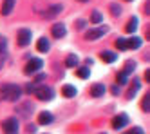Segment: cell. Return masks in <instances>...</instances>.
<instances>
[{"label": "cell", "instance_id": "obj_1", "mask_svg": "<svg viewBox=\"0 0 150 134\" xmlns=\"http://www.w3.org/2000/svg\"><path fill=\"white\" fill-rule=\"evenodd\" d=\"M0 94H2L7 102H16L20 98V94H22V89L16 83H6V85L0 87Z\"/></svg>", "mask_w": 150, "mask_h": 134}, {"label": "cell", "instance_id": "obj_2", "mask_svg": "<svg viewBox=\"0 0 150 134\" xmlns=\"http://www.w3.org/2000/svg\"><path fill=\"white\" fill-rule=\"evenodd\" d=\"M107 31H109V27H107V26H100V27L89 29L87 33H85V38H87V40H98V38H101L105 35Z\"/></svg>", "mask_w": 150, "mask_h": 134}, {"label": "cell", "instance_id": "obj_3", "mask_svg": "<svg viewBox=\"0 0 150 134\" xmlns=\"http://www.w3.org/2000/svg\"><path fill=\"white\" fill-rule=\"evenodd\" d=\"M42 65H44V62H42L40 58H31V60L25 63V69H24V73H25V74L38 73V71L42 69Z\"/></svg>", "mask_w": 150, "mask_h": 134}, {"label": "cell", "instance_id": "obj_4", "mask_svg": "<svg viewBox=\"0 0 150 134\" xmlns=\"http://www.w3.org/2000/svg\"><path fill=\"white\" fill-rule=\"evenodd\" d=\"M2 129H4L6 134H16L18 132V120L16 118H7V120H4Z\"/></svg>", "mask_w": 150, "mask_h": 134}, {"label": "cell", "instance_id": "obj_5", "mask_svg": "<svg viewBox=\"0 0 150 134\" xmlns=\"http://www.w3.org/2000/svg\"><path fill=\"white\" fill-rule=\"evenodd\" d=\"M16 42H18V46H20V47L29 46V42H31V31H29V29H18Z\"/></svg>", "mask_w": 150, "mask_h": 134}, {"label": "cell", "instance_id": "obj_6", "mask_svg": "<svg viewBox=\"0 0 150 134\" xmlns=\"http://www.w3.org/2000/svg\"><path fill=\"white\" fill-rule=\"evenodd\" d=\"M36 96L42 100V102H49V100H52V96H54V91H52L51 87H40L36 89Z\"/></svg>", "mask_w": 150, "mask_h": 134}, {"label": "cell", "instance_id": "obj_7", "mask_svg": "<svg viewBox=\"0 0 150 134\" xmlns=\"http://www.w3.org/2000/svg\"><path fill=\"white\" fill-rule=\"evenodd\" d=\"M125 125H128V116H127V114H117V116L112 120V129H116V130L123 129Z\"/></svg>", "mask_w": 150, "mask_h": 134}, {"label": "cell", "instance_id": "obj_8", "mask_svg": "<svg viewBox=\"0 0 150 134\" xmlns=\"http://www.w3.org/2000/svg\"><path fill=\"white\" fill-rule=\"evenodd\" d=\"M16 110H18V114L22 116V118H29L31 113H33V103H31V102H24V103L18 105Z\"/></svg>", "mask_w": 150, "mask_h": 134}, {"label": "cell", "instance_id": "obj_9", "mask_svg": "<svg viewBox=\"0 0 150 134\" xmlns=\"http://www.w3.org/2000/svg\"><path fill=\"white\" fill-rule=\"evenodd\" d=\"M51 33H52V36H54V38H63V36L67 35V27L63 26V24H54L52 29H51Z\"/></svg>", "mask_w": 150, "mask_h": 134}, {"label": "cell", "instance_id": "obj_10", "mask_svg": "<svg viewBox=\"0 0 150 134\" xmlns=\"http://www.w3.org/2000/svg\"><path fill=\"white\" fill-rule=\"evenodd\" d=\"M15 4H16V0H4V2H2V9H0V11H2V15H4V16L11 15Z\"/></svg>", "mask_w": 150, "mask_h": 134}, {"label": "cell", "instance_id": "obj_11", "mask_svg": "<svg viewBox=\"0 0 150 134\" xmlns=\"http://www.w3.org/2000/svg\"><path fill=\"white\" fill-rule=\"evenodd\" d=\"M6 60H7V51H6V38H4L0 40V69L4 67Z\"/></svg>", "mask_w": 150, "mask_h": 134}, {"label": "cell", "instance_id": "obj_12", "mask_svg": "<svg viewBox=\"0 0 150 134\" xmlns=\"http://www.w3.org/2000/svg\"><path fill=\"white\" fill-rule=\"evenodd\" d=\"M103 94H105V85H101V83L92 85V89H91V96L100 98V96H103Z\"/></svg>", "mask_w": 150, "mask_h": 134}, {"label": "cell", "instance_id": "obj_13", "mask_svg": "<svg viewBox=\"0 0 150 134\" xmlns=\"http://www.w3.org/2000/svg\"><path fill=\"white\" fill-rule=\"evenodd\" d=\"M62 93H63V96H67V98H74V96L78 94L76 87H72V85H63L62 87Z\"/></svg>", "mask_w": 150, "mask_h": 134}, {"label": "cell", "instance_id": "obj_14", "mask_svg": "<svg viewBox=\"0 0 150 134\" xmlns=\"http://www.w3.org/2000/svg\"><path fill=\"white\" fill-rule=\"evenodd\" d=\"M141 38H139V36H132V38H128L127 40V47H130V49H139V47H141Z\"/></svg>", "mask_w": 150, "mask_h": 134}, {"label": "cell", "instance_id": "obj_15", "mask_svg": "<svg viewBox=\"0 0 150 134\" xmlns=\"http://www.w3.org/2000/svg\"><path fill=\"white\" fill-rule=\"evenodd\" d=\"M100 56H101V60L107 62V63H112V62H116V58H117L116 53H112V51H103Z\"/></svg>", "mask_w": 150, "mask_h": 134}, {"label": "cell", "instance_id": "obj_16", "mask_svg": "<svg viewBox=\"0 0 150 134\" xmlns=\"http://www.w3.org/2000/svg\"><path fill=\"white\" fill-rule=\"evenodd\" d=\"M51 121H52V114L47 113V110H45V113H42V114L38 116V123H40V125H49Z\"/></svg>", "mask_w": 150, "mask_h": 134}, {"label": "cell", "instance_id": "obj_17", "mask_svg": "<svg viewBox=\"0 0 150 134\" xmlns=\"http://www.w3.org/2000/svg\"><path fill=\"white\" fill-rule=\"evenodd\" d=\"M49 47H51V46H49V40H47V38H40L38 43H36V49H38L40 53H47Z\"/></svg>", "mask_w": 150, "mask_h": 134}, {"label": "cell", "instance_id": "obj_18", "mask_svg": "<svg viewBox=\"0 0 150 134\" xmlns=\"http://www.w3.org/2000/svg\"><path fill=\"white\" fill-rule=\"evenodd\" d=\"M139 85H141V83H139V80H134V83L130 85V89H128V93H127V98H128V100L134 98V94L139 91Z\"/></svg>", "mask_w": 150, "mask_h": 134}, {"label": "cell", "instance_id": "obj_19", "mask_svg": "<svg viewBox=\"0 0 150 134\" xmlns=\"http://www.w3.org/2000/svg\"><path fill=\"white\" fill-rule=\"evenodd\" d=\"M63 7L60 6V4H56V6H52V7H49V11L45 13V18H52V16H56L60 11H62Z\"/></svg>", "mask_w": 150, "mask_h": 134}, {"label": "cell", "instance_id": "obj_20", "mask_svg": "<svg viewBox=\"0 0 150 134\" xmlns=\"http://www.w3.org/2000/svg\"><path fill=\"white\" fill-rule=\"evenodd\" d=\"M78 62H80V58L76 56V54H69L67 60H65V65L67 67H78Z\"/></svg>", "mask_w": 150, "mask_h": 134}, {"label": "cell", "instance_id": "obj_21", "mask_svg": "<svg viewBox=\"0 0 150 134\" xmlns=\"http://www.w3.org/2000/svg\"><path fill=\"white\" fill-rule=\"evenodd\" d=\"M136 29H137V18L134 16V18H130V20H128V24H127L125 31H127V33H134Z\"/></svg>", "mask_w": 150, "mask_h": 134}, {"label": "cell", "instance_id": "obj_22", "mask_svg": "<svg viewBox=\"0 0 150 134\" xmlns=\"http://www.w3.org/2000/svg\"><path fill=\"white\" fill-rule=\"evenodd\" d=\"M91 22H92V24H101V13H100V11H92Z\"/></svg>", "mask_w": 150, "mask_h": 134}, {"label": "cell", "instance_id": "obj_23", "mask_svg": "<svg viewBox=\"0 0 150 134\" xmlns=\"http://www.w3.org/2000/svg\"><path fill=\"white\" fill-rule=\"evenodd\" d=\"M76 74H78L80 78H89L91 71H89V67H80V69L76 71Z\"/></svg>", "mask_w": 150, "mask_h": 134}, {"label": "cell", "instance_id": "obj_24", "mask_svg": "<svg viewBox=\"0 0 150 134\" xmlns=\"http://www.w3.org/2000/svg\"><path fill=\"white\" fill-rule=\"evenodd\" d=\"M134 69H136V63H134V62H127V65H125V69H123L121 73H125V74L128 76V74H130V73H132Z\"/></svg>", "mask_w": 150, "mask_h": 134}, {"label": "cell", "instance_id": "obj_25", "mask_svg": "<svg viewBox=\"0 0 150 134\" xmlns=\"http://www.w3.org/2000/svg\"><path fill=\"white\" fill-rule=\"evenodd\" d=\"M116 47L121 49V51L128 49V47H127V40H125V38H117V40H116Z\"/></svg>", "mask_w": 150, "mask_h": 134}, {"label": "cell", "instance_id": "obj_26", "mask_svg": "<svg viewBox=\"0 0 150 134\" xmlns=\"http://www.w3.org/2000/svg\"><path fill=\"white\" fill-rule=\"evenodd\" d=\"M141 107H143V110H145V113H148V110H150V94H146V96L143 98V103H141Z\"/></svg>", "mask_w": 150, "mask_h": 134}, {"label": "cell", "instance_id": "obj_27", "mask_svg": "<svg viewBox=\"0 0 150 134\" xmlns=\"http://www.w3.org/2000/svg\"><path fill=\"white\" fill-rule=\"evenodd\" d=\"M110 13H112L114 16H117V15H121V7L117 6V4H112V6H110Z\"/></svg>", "mask_w": 150, "mask_h": 134}, {"label": "cell", "instance_id": "obj_28", "mask_svg": "<svg viewBox=\"0 0 150 134\" xmlns=\"http://www.w3.org/2000/svg\"><path fill=\"white\" fill-rule=\"evenodd\" d=\"M117 83H120V85L127 83V74H125V73H120V74H117Z\"/></svg>", "mask_w": 150, "mask_h": 134}, {"label": "cell", "instance_id": "obj_29", "mask_svg": "<svg viewBox=\"0 0 150 134\" xmlns=\"http://www.w3.org/2000/svg\"><path fill=\"white\" fill-rule=\"evenodd\" d=\"M127 134H143V129H139V127H134V129H130Z\"/></svg>", "mask_w": 150, "mask_h": 134}, {"label": "cell", "instance_id": "obj_30", "mask_svg": "<svg viewBox=\"0 0 150 134\" xmlns=\"http://www.w3.org/2000/svg\"><path fill=\"white\" fill-rule=\"evenodd\" d=\"M85 24H87L85 20H78V22H76V29H83V27H85Z\"/></svg>", "mask_w": 150, "mask_h": 134}, {"label": "cell", "instance_id": "obj_31", "mask_svg": "<svg viewBox=\"0 0 150 134\" xmlns=\"http://www.w3.org/2000/svg\"><path fill=\"white\" fill-rule=\"evenodd\" d=\"M27 93H36V85H33V83H29L27 85V89H25Z\"/></svg>", "mask_w": 150, "mask_h": 134}, {"label": "cell", "instance_id": "obj_32", "mask_svg": "<svg viewBox=\"0 0 150 134\" xmlns=\"http://www.w3.org/2000/svg\"><path fill=\"white\" fill-rule=\"evenodd\" d=\"M45 78H47L45 74H38V76H36V80H35V82H38V83H40V82H44V80H45Z\"/></svg>", "mask_w": 150, "mask_h": 134}, {"label": "cell", "instance_id": "obj_33", "mask_svg": "<svg viewBox=\"0 0 150 134\" xmlns=\"http://www.w3.org/2000/svg\"><path fill=\"white\" fill-rule=\"evenodd\" d=\"M110 91H112V94H117V93H120V87H117V85H114V87L110 89Z\"/></svg>", "mask_w": 150, "mask_h": 134}, {"label": "cell", "instance_id": "obj_34", "mask_svg": "<svg viewBox=\"0 0 150 134\" xmlns=\"http://www.w3.org/2000/svg\"><path fill=\"white\" fill-rule=\"evenodd\" d=\"M80 2H89V0H80Z\"/></svg>", "mask_w": 150, "mask_h": 134}, {"label": "cell", "instance_id": "obj_35", "mask_svg": "<svg viewBox=\"0 0 150 134\" xmlns=\"http://www.w3.org/2000/svg\"><path fill=\"white\" fill-rule=\"evenodd\" d=\"M127 2H132V0H127Z\"/></svg>", "mask_w": 150, "mask_h": 134}, {"label": "cell", "instance_id": "obj_36", "mask_svg": "<svg viewBox=\"0 0 150 134\" xmlns=\"http://www.w3.org/2000/svg\"><path fill=\"white\" fill-rule=\"evenodd\" d=\"M0 100H2V94H0Z\"/></svg>", "mask_w": 150, "mask_h": 134}]
</instances>
